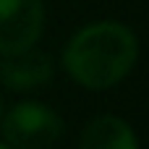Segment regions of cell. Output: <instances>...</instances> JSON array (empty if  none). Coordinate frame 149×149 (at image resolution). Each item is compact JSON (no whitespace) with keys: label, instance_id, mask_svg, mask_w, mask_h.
Listing matches in <instances>:
<instances>
[{"label":"cell","instance_id":"obj_1","mask_svg":"<svg viewBox=\"0 0 149 149\" xmlns=\"http://www.w3.org/2000/svg\"><path fill=\"white\" fill-rule=\"evenodd\" d=\"M139 58L136 34L120 21H97L79 29L65 50L63 68L68 76L86 89H110L123 81Z\"/></svg>","mask_w":149,"mask_h":149},{"label":"cell","instance_id":"obj_2","mask_svg":"<svg viewBox=\"0 0 149 149\" xmlns=\"http://www.w3.org/2000/svg\"><path fill=\"white\" fill-rule=\"evenodd\" d=\"M3 134L13 149H50L63 134V120L42 102H18L3 113Z\"/></svg>","mask_w":149,"mask_h":149},{"label":"cell","instance_id":"obj_3","mask_svg":"<svg viewBox=\"0 0 149 149\" xmlns=\"http://www.w3.org/2000/svg\"><path fill=\"white\" fill-rule=\"evenodd\" d=\"M42 21V0H0V55L37 45Z\"/></svg>","mask_w":149,"mask_h":149},{"label":"cell","instance_id":"obj_4","mask_svg":"<svg viewBox=\"0 0 149 149\" xmlns=\"http://www.w3.org/2000/svg\"><path fill=\"white\" fill-rule=\"evenodd\" d=\"M52 79V60L34 45L18 52L0 55V81L8 89H37Z\"/></svg>","mask_w":149,"mask_h":149},{"label":"cell","instance_id":"obj_5","mask_svg":"<svg viewBox=\"0 0 149 149\" xmlns=\"http://www.w3.org/2000/svg\"><path fill=\"white\" fill-rule=\"evenodd\" d=\"M79 149H139L131 123L118 115H100L86 123Z\"/></svg>","mask_w":149,"mask_h":149},{"label":"cell","instance_id":"obj_6","mask_svg":"<svg viewBox=\"0 0 149 149\" xmlns=\"http://www.w3.org/2000/svg\"><path fill=\"white\" fill-rule=\"evenodd\" d=\"M3 113H5V105H3V97H0V118H3Z\"/></svg>","mask_w":149,"mask_h":149},{"label":"cell","instance_id":"obj_7","mask_svg":"<svg viewBox=\"0 0 149 149\" xmlns=\"http://www.w3.org/2000/svg\"><path fill=\"white\" fill-rule=\"evenodd\" d=\"M0 149H10V147H8V144H3V141H0Z\"/></svg>","mask_w":149,"mask_h":149}]
</instances>
